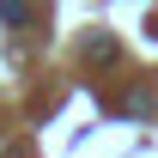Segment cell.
Returning a JSON list of instances; mask_svg holds the SVG:
<instances>
[{
	"label": "cell",
	"mask_w": 158,
	"mask_h": 158,
	"mask_svg": "<svg viewBox=\"0 0 158 158\" xmlns=\"http://www.w3.org/2000/svg\"><path fill=\"white\" fill-rule=\"evenodd\" d=\"M0 19L6 24H31V6H24V0H0Z\"/></svg>",
	"instance_id": "cell-1"
}]
</instances>
